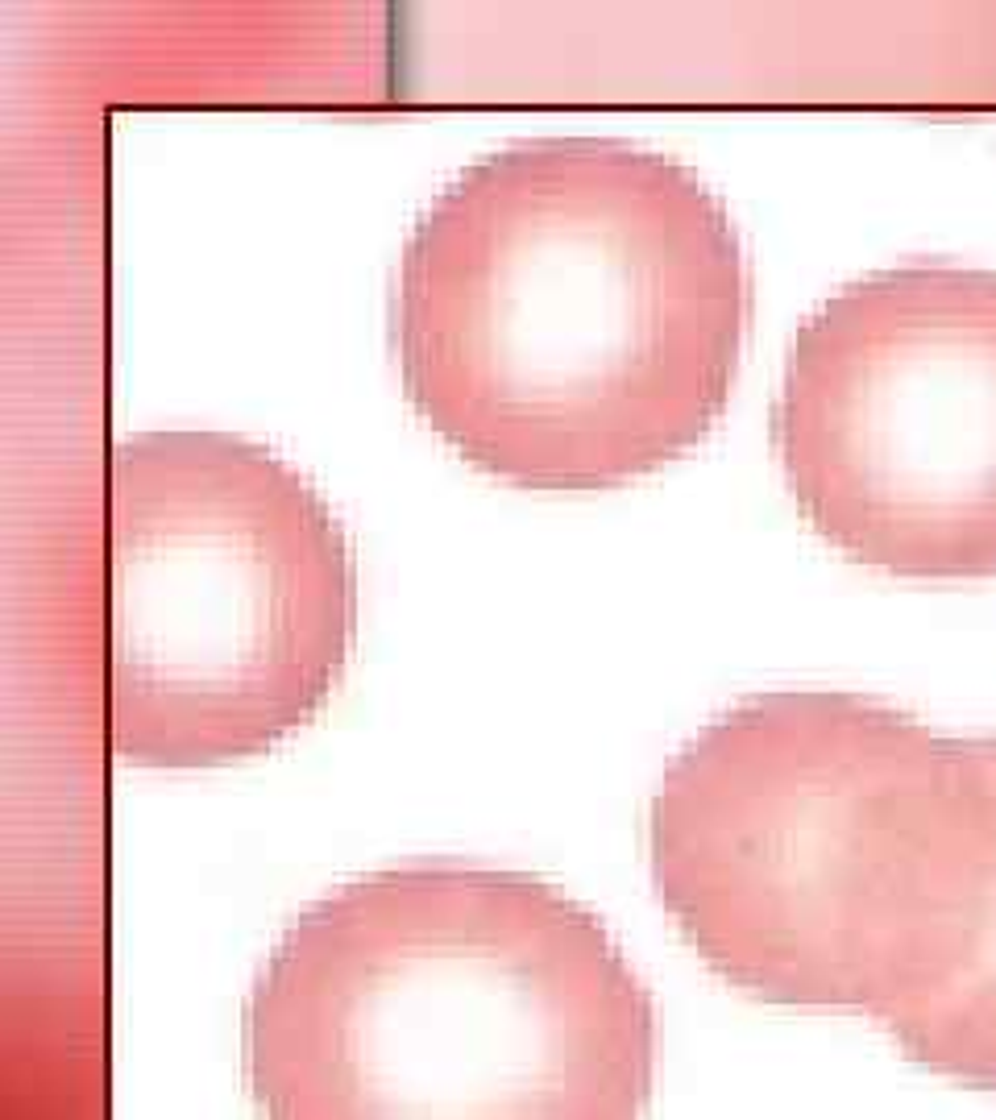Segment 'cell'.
I'll use <instances>...</instances> for the list:
<instances>
[{"label": "cell", "instance_id": "obj_1", "mask_svg": "<svg viewBox=\"0 0 996 1120\" xmlns=\"http://www.w3.org/2000/svg\"><path fill=\"white\" fill-rule=\"evenodd\" d=\"M752 324L727 204L619 137H528L436 195L399 254L407 403L523 490H606L710 436Z\"/></svg>", "mask_w": 996, "mask_h": 1120}, {"label": "cell", "instance_id": "obj_2", "mask_svg": "<svg viewBox=\"0 0 996 1120\" xmlns=\"http://www.w3.org/2000/svg\"><path fill=\"white\" fill-rule=\"evenodd\" d=\"M660 905L731 988L880 1029L959 975L996 909V772L843 689L706 722L648 809Z\"/></svg>", "mask_w": 996, "mask_h": 1120}, {"label": "cell", "instance_id": "obj_3", "mask_svg": "<svg viewBox=\"0 0 996 1120\" xmlns=\"http://www.w3.org/2000/svg\"><path fill=\"white\" fill-rule=\"evenodd\" d=\"M262 1120H644L656 1008L528 872L415 863L303 909L241 1008Z\"/></svg>", "mask_w": 996, "mask_h": 1120}, {"label": "cell", "instance_id": "obj_4", "mask_svg": "<svg viewBox=\"0 0 996 1120\" xmlns=\"http://www.w3.org/2000/svg\"><path fill=\"white\" fill-rule=\"evenodd\" d=\"M357 639V565L303 473L233 432L117 440L100 494V714L133 768L254 760Z\"/></svg>", "mask_w": 996, "mask_h": 1120}, {"label": "cell", "instance_id": "obj_5", "mask_svg": "<svg viewBox=\"0 0 996 1120\" xmlns=\"http://www.w3.org/2000/svg\"><path fill=\"white\" fill-rule=\"evenodd\" d=\"M772 448L826 544L893 577L996 573V270L905 262L797 324Z\"/></svg>", "mask_w": 996, "mask_h": 1120}, {"label": "cell", "instance_id": "obj_6", "mask_svg": "<svg viewBox=\"0 0 996 1120\" xmlns=\"http://www.w3.org/2000/svg\"><path fill=\"white\" fill-rule=\"evenodd\" d=\"M984 755L996 772V739H984ZM884 1033L930 1075L996 1091V909L951 984L889 1021Z\"/></svg>", "mask_w": 996, "mask_h": 1120}]
</instances>
